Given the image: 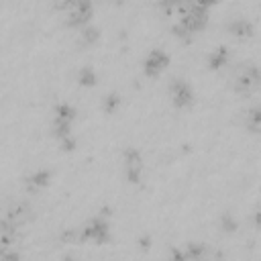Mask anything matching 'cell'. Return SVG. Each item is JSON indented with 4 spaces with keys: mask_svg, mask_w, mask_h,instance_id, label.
Wrapping results in <instances>:
<instances>
[{
    "mask_svg": "<svg viewBox=\"0 0 261 261\" xmlns=\"http://www.w3.org/2000/svg\"><path fill=\"white\" fill-rule=\"evenodd\" d=\"M92 14H94L92 2H73V6L65 12V24L69 29H84L88 27Z\"/></svg>",
    "mask_w": 261,
    "mask_h": 261,
    "instance_id": "cell-4",
    "label": "cell"
},
{
    "mask_svg": "<svg viewBox=\"0 0 261 261\" xmlns=\"http://www.w3.org/2000/svg\"><path fill=\"white\" fill-rule=\"evenodd\" d=\"M122 163H124V175L128 184H139L143 177V157L137 147H126L122 153Z\"/></svg>",
    "mask_w": 261,
    "mask_h": 261,
    "instance_id": "cell-3",
    "label": "cell"
},
{
    "mask_svg": "<svg viewBox=\"0 0 261 261\" xmlns=\"http://www.w3.org/2000/svg\"><path fill=\"white\" fill-rule=\"evenodd\" d=\"M51 135H53L57 141H61V139H65V137H69V135H71V124H69V122H63V120H55V118H53V122H51Z\"/></svg>",
    "mask_w": 261,
    "mask_h": 261,
    "instance_id": "cell-16",
    "label": "cell"
},
{
    "mask_svg": "<svg viewBox=\"0 0 261 261\" xmlns=\"http://www.w3.org/2000/svg\"><path fill=\"white\" fill-rule=\"evenodd\" d=\"M245 126H247V130H251V133H261V106L249 108Z\"/></svg>",
    "mask_w": 261,
    "mask_h": 261,
    "instance_id": "cell-15",
    "label": "cell"
},
{
    "mask_svg": "<svg viewBox=\"0 0 261 261\" xmlns=\"http://www.w3.org/2000/svg\"><path fill=\"white\" fill-rule=\"evenodd\" d=\"M51 177H53L51 169H45V167L37 169L24 177V188H27V192H39L51 184Z\"/></svg>",
    "mask_w": 261,
    "mask_h": 261,
    "instance_id": "cell-7",
    "label": "cell"
},
{
    "mask_svg": "<svg viewBox=\"0 0 261 261\" xmlns=\"http://www.w3.org/2000/svg\"><path fill=\"white\" fill-rule=\"evenodd\" d=\"M75 116H77V110L71 104H67V102H59L53 108V118L55 120H63V122H69L71 124L75 120Z\"/></svg>",
    "mask_w": 261,
    "mask_h": 261,
    "instance_id": "cell-11",
    "label": "cell"
},
{
    "mask_svg": "<svg viewBox=\"0 0 261 261\" xmlns=\"http://www.w3.org/2000/svg\"><path fill=\"white\" fill-rule=\"evenodd\" d=\"M59 239L63 243H80V228H65Z\"/></svg>",
    "mask_w": 261,
    "mask_h": 261,
    "instance_id": "cell-19",
    "label": "cell"
},
{
    "mask_svg": "<svg viewBox=\"0 0 261 261\" xmlns=\"http://www.w3.org/2000/svg\"><path fill=\"white\" fill-rule=\"evenodd\" d=\"M75 80H77V84H80L82 88H92V86H96V82H98V73H96V69H94L92 65H84V67H80Z\"/></svg>",
    "mask_w": 261,
    "mask_h": 261,
    "instance_id": "cell-12",
    "label": "cell"
},
{
    "mask_svg": "<svg viewBox=\"0 0 261 261\" xmlns=\"http://www.w3.org/2000/svg\"><path fill=\"white\" fill-rule=\"evenodd\" d=\"M226 31H228L232 37H237V39H249V37H253V33H255V24H253L249 18L239 16V18H232V20L226 24Z\"/></svg>",
    "mask_w": 261,
    "mask_h": 261,
    "instance_id": "cell-8",
    "label": "cell"
},
{
    "mask_svg": "<svg viewBox=\"0 0 261 261\" xmlns=\"http://www.w3.org/2000/svg\"><path fill=\"white\" fill-rule=\"evenodd\" d=\"M169 96H171L173 106L179 108V110L192 106V102H194V90H192V86L186 80H179V77L171 80V84H169Z\"/></svg>",
    "mask_w": 261,
    "mask_h": 261,
    "instance_id": "cell-5",
    "label": "cell"
},
{
    "mask_svg": "<svg viewBox=\"0 0 261 261\" xmlns=\"http://www.w3.org/2000/svg\"><path fill=\"white\" fill-rule=\"evenodd\" d=\"M61 261H75V259H73V257H71V255H65V257H63V259H61Z\"/></svg>",
    "mask_w": 261,
    "mask_h": 261,
    "instance_id": "cell-24",
    "label": "cell"
},
{
    "mask_svg": "<svg viewBox=\"0 0 261 261\" xmlns=\"http://www.w3.org/2000/svg\"><path fill=\"white\" fill-rule=\"evenodd\" d=\"M98 39H100V29L94 27V24H88V27L80 29V33H77V37H75V43H77V47H84V49H86V47L96 45Z\"/></svg>",
    "mask_w": 261,
    "mask_h": 261,
    "instance_id": "cell-9",
    "label": "cell"
},
{
    "mask_svg": "<svg viewBox=\"0 0 261 261\" xmlns=\"http://www.w3.org/2000/svg\"><path fill=\"white\" fill-rule=\"evenodd\" d=\"M259 88H261V69L253 63H241V69L234 77V90L243 96H249Z\"/></svg>",
    "mask_w": 261,
    "mask_h": 261,
    "instance_id": "cell-2",
    "label": "cell"
},
{
    "mask_svg": "<svg viewBox=\"0 0 261 261\" xmlns=\"http://www.w3.org/2000/svg\"><path fill=\"white\" fill-rule=\"evenodd\" d=\"M2 261H20V255L10 249H2Z\"/></svg>",
    "mask_w": 261,
    "mask_h": 261,
    "instance_id": "cell-21",
    "label": "cell"
},
{
    "mask_svg": "<svg viewBox=\"0 0 261 261\" xmlns=\"http://www.w3.org/2000/svg\"><path fill=\"white\" fill-rule=\"evenodd\" d=\"M253 222H255L257 228H261V208H257V210L253 212Z\"/></svg>",
    "mask_w": 261,
    "mask_h": 261,
    "instance_id": "cell-23",
    "label": "cell"
},
{
    "mask_svg": "<svg viewBox=\"0 0 261 261\" xmlns=\"http://www.w3.org/2000/svg\"><path fill=\"white\" fill-rule=\"evenodd\" d=\"M75 147H77V139H75L73 135H69V137H65V139H61V141H59V149H61V151H65V153L75 151Z\"/></svg>",
    "mask_w": 261,
    "mask_h": 261,
    "instance_id": "cell-18",
    "label": "cell"
},
{
    "mask_svg": "<svg viewBox=\"0 0 261 261\" xmlns=\"http://www.w3.org/2000/svg\"><path fill=\"white\" fill-rule=\"evenodd\" d=\"M228 59H230V53H228V49L224 47V45H218L216 49H212L210 51V55H208V67L210 69H222L226 63H228Z\"/></svg>",
    "mask_w": 261,
    "mask_h": 261,
    "instance_id": "cell-10",
    "label": "cell"
},
{
    "mask_svg": "<svg viewBox=\"0 0 261 261\" xmlns=\"http://www.w3.org/2000/svg\"><path fill=\"white\" fill-rule=\"evenodd\" d=\"M220 228H222V232H234L239 228V222H237L232 212H222L220 214Z\"/></svg>",
    "mask_w": 261,
    "mask_h": 261,
    "instance_id": "cell-17",
    "label": "cell"
},
{
    "mask_svg": "<svg viewBox=\"0 0 261 261\" xmlns=\"http://www.w3.org/2000/svg\"><path fill=\"white\" fill-rule=\"evenodd\" d=\"M139 249L141 251H149L151 249V237L149 234H141L139 237Z\"/></svg>",
    "mask_w": 261,
    "mask_h": 261,
    "instance_id": "cell-22",
    "label": "cell"
},
{
    "mask_svg": "<svg viewBox=\"0 0 261 261\" xmlns=\"http://www.w3.org/2000/svg\"><path fill=\"white\" fill-rule=\"evenodd\" d=\"M112 239L110 234V222L106 220L104 214H96L90 218L82 228H80V243H94V245H104Z\"/></svg>",
    "mask_w": 261,
    "mask_h": 261,
    "instance_id": "cell-1",
    "label": "cell"
},
{
    "mask_svg": "<svg viewBox=\"0 0 261 261\" xmlns=\"http://www.w3.org/2000/svg\"><path fill=\"white\" fill-rule=\"evenodd\" d=\"M120 104H122V98H120L118 92H108V94L102 98V110H104L106 114H116L118 108H120Z\"/></svg>",
    "mask_w": 261,
    "mask_h": 261,
    "instance_id": "cell-13",
    "label": "cell"
},
{
    "mask_svg": "<svg viewBox=\"0 0 261 261\" xmlns=\"http://www.w3.org/2000/svg\"><path fill=\"white\" fill-rule=\"evenodd\" d=\"M184 251H186V255H188V261H204V257H206V253H208V249H206V245L204 243H188L186 247H184Z\"/></svg>",
    "mask_w": 261,
    "mask_h": 261,
    "instance_id": "cell-14",
    "label": "cell"
},
{
    "mask_svg": "<svg viewBox=\"0 0 261 261\" xmlns=\"http://www.w3.org/2000/svg\"><path fill=\"white\" fill-rule=\"evenodd\" d=\"M169 65V53L163 49H151L143 61V71L147 77H157Z\"/></svg>",
    "mask_w": 261,
    "mask_h": 261,
    "instance_id": "cell-6",
    "label": "cell"
},
{
    "mask_svg": "<svg viewBox=\"0 0 261 261\" xmlns=\"http://www.w3.org/2000/svg\"><path fill=\"white\" fill-rule=\"evenodd\" d=\"M169 261H188V255H186V251H184V249L173 247V249H171V253H169Z\"/></svg>",
    "mask_w": 261,
    "mask_h": 261,
    "instance_id": "cell-20",
    "label": "cell"
}]
</instances>
